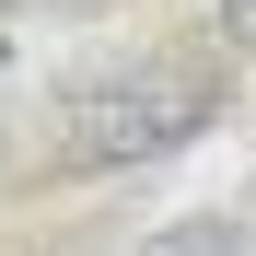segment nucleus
I'll return each mask as SVG.
<instances>
[{"mask_svg": "<svg viewBox=\"0 0 256 256\" xmlns=\"http://www.w3.org/2000/svg\"><path fill=\"white\" fill-rule=\"evenodd\" d=\"M140 256H256V222H233V210H198V222H163Z\"/></svg>", "mask_w": 256, "mask_h": 256, "instance_id": "obj_2", "label": "nucleus"}, {"mask_svg": "<svg viewBox=\"0 0 256 256\" xmlns=\"http://www.w3.org/2000/svg\"><path fill=\"white\" fill-rule=\"evenodd\" d=\"M210 105H222V82L186 70V58H152V70H116L94 82V94L58 105V152L82 163V175H116V163H163L175 140H198Z\"/></svg>", "mask_w": 256, "mask_h": 256, "instance_id": "obj_1", "label": "nucleus"}, {"mask_svg": "<svg viewBox=\"0 0 256 256\" xmlns=\"http://www.w3.org/2000/svg\"><path fill=\"white\" fill-rule=\"evenodd\" d=\"M222 35H244V47H256V0H222Z\"/></svg>", "mask_w": 256, "mask_h": 256, "instance_id": "obj_3", "label": "nucleus"}]
</instances>
